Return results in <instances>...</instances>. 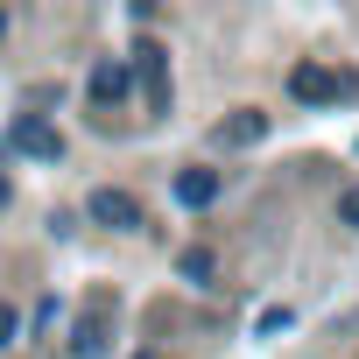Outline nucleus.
<instances>
[{"mask_svg":"<svg viewBox=\"0 0 359 359\" xmlns=\"http://www.w3.org/2000/svg\"><path fill=\"white\" fill-rule=\"evenodd\" d=\"M289 92H296L303 106H338V99L359 92V78H352V71H324V64H296V71H289Z\"/></svg>","mask_w":359,"mask_h":359,"instance_id":"obj_1","label":"nucleus"},{"mask_svg":"<svg viewBox=\"0 0 359 359\" xmlns=\"http://www.w3.org/2000/svg\"><path fill=\"white\" fill-rule=\"evenodd\" d=\"M85 219H92V226H113V233H141V226H148V219H141V205H134L127 191H113V184L85 198Z\"/></svg>","mask_w":359,"mask_h":359,"instance_id":"obj_2","label":"nucleus"},{"mask_svg":"<svg viewBox=\"0 0 359 359\" xmlns=\"http://www.w3.org/2000/svg\"><path fill=\"white\" fill-rule=\"evenodd\" d=\"M15 148H22V155H36V162H57V155H64V134H57L50 120H36V113H29V120H15Z\"/></svg>","mask_w":359,"mask_h":359,"instance_id":"obj_3","label":"nucleus"},{"mask_svg":"<svg viewBox=\"0 0 359 359\" xmlns=\"http://www.w3.org/2000/svg\"><path fill=\"white\" fill-rule=\"evenodd\" d=\"M134 64H141V78H148V106L162 113V106H169V78H162V43H141V50H134Z\"/></svg>","mask_w":359,"mask_h":359,"instance_id":"obj_4","label":"nucleus"},{"mask_svg":"<svg viewBox=\"0 0 359 359\" xmlns=\"http://www.w3.org/2000/svg\"><path fill=\"white\" fill-rule=\"evenodd\" d=\"M176 198H184L191 212L212 205V198H219V169H184V176H176Z\"/></svg>","mask_w":359,"mask_h":359,"instance_id":"obj_5","label":"nucleus"},{"mask_svg":"<svg viewBox=\"0 0 359 359\" xmlns=\"http://www.w3.org/2000/svg\"><path fill=\"white\" fill-rule=\"evenodd\" d=\"M261 134H268L261 113H233V120H219V141H226V148H254Z\"/></svg>","mask_w":359,"mask_h":359,"instance_id":"obj_6","label":"nucleus"},{"mask_svg":"<svg viewBox=\"0 0 359 359\" xmlns=\"http://www.w3.org/2000/svg\"><path fill=\"white\" fill-rule=\"evenodd\" d=\"M92 99H99V106H120V99H127V64H99V71H92Z\"/></svg>","mask_w":359,"mask_h":359,"instance_id":"obj_7","label":"nucleus"},{"mask_svg":"<svg viewBox=\"0 0 359 359\" xmlns=\"http://www.w3.org/2000/svg\"><path fill=\"white\" fill-rule=\"evenodd\" d=\"M184 275H191V282H212V275H219V261H212L205 247H191V254H184Z\"/></svg>","mask_w":359,"mask_h":359,"instance_id":"obj_8","label":"nucleus"},{"mask_svg":"<svg viewBox=\"0 0 359 359\" xmlns=\"http://www.w3.org/2000/svg\"><path fill=\"white\" fill-rule=\"evenodd\" d=\"M15 331H22V317H15L8 303H0V352H8V345H15Z\"/></svg>","mask_w":359,"mask_h":359,"instance_id":"obj_9","label":"nucleus"},{"mask_svg":"<svg viewBox=\"0 0 359 359\" xmlns=\"http://www.w3.org/2000/svg\"><path fill=\"white\" fill-rule=\"evenodd\" d=\"M338 219H345V226H359V191H345V198H338Z\"/></svg>","mask_w":359,"mask_h":359,"instance_id":"obj_10","label":"nucleus"},{"mask_svg":"<svg viewBox=\"0 0 359 359\" xmlns=\"http://www.w3.org/2000/svg\"><path fill=\"white\" fill-rule=\"evenodd\" d=\"M8 198H15V191H8V176H0V212H8Z\"/></svg>","mask_w":359,"mask_h":359,"instance_id":"obj_11","label":"nucleus"},{"mask_svg":"<svg viewBox=\"0 0 359 359\" xmlns=\"http://www.w3.org/2000/svg\"><path fill=\"white\" fill-rule=\"evenodd\" d=\"M0 36H8V15H0Z\"/></svg>","mask_w":359,"mask_h":359,"instance_id":"obj_12","label":"nucleus"},{"mask_svg":"<svg viewBox=\"0 0 359 359\" xmlns=\"http://www.w3.org/2000/svg\"><path fill=\"white\" fill-rule=\"evenodd\" d=\"M141 359H155V352H141Z\"/></svg>","mask_w":359,"mask_h":359,"instance_id":"obj_13","label":"nucleus"}]
</instances>
